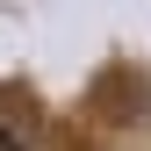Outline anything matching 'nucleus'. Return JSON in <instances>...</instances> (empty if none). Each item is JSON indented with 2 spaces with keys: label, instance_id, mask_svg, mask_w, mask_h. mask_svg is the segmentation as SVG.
<instances>
[{
  "label": "nucleus",
  "instance_id": "f257e3e1",
  "mask_svg": "<svg viewBox=\"0 0 151 151\" xmlns=\"http://www.w3.org/2000/svg\"><path fill=\"white\" fill-rule=\"evenodd\" d=\"M0 151H22V144H14V137H7V129H0Z\"/></svg>",
  "mask_w": 151,
  "mask_h": 151
}]
</instances>
